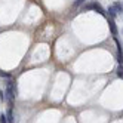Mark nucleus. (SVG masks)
Instances as JSON below:
<instances>
[{
	"label": "nucleus",
	"instance_id": "f257e3e1",
	"mask_svg": "<svg viewBox=\"0 0 123 123\" xmlns=\"http://www.w3.org/2000/svg\"><path fill=\"white\" fill-rule=\"evenodd\" d=\"M83 9H86V11H89V9H93V11H96L98 13H101V15H105V11L101 7V5H98V3H91V5H87V6H85Z\"/></svg>",
	"mask_w": 123,
	"mask_h": 123
},
{
	"label": "nucleus",
	"instance_id": "f03ea898",
	"mask_svg": "<svg viewBox=\"0 0 123 123\" xmlns=\"http://www.w3.org/2000/svg\"><path fill=\"white\" fill-rule=\"evenodd\" d=\"M6 93H7V99H9V102H12V99L16 96V95H15V92H13V82H7Z\"/></svg>",
	"mask_w": 123,
	"mask_h": 123
},
{
	"label": "nucleus",
	"instance_id": "7ed1b4c3",
	"mask_svg": "<svg viewBox=\"0 0 123 123\" xmlns=\"http://www.w3.org/2000/svg\"><path fill=\"white\" fill-rule=\"evenodd\" d=\"M108 25H110V30L113 33V36H117V27H116V22L113 21V18L108 19Z\"/></svg>",
	"mask_w": 123,
	"mask_h": 123
},
{
	"label": "nucleus",
	"instance_id": "20e7f679",
	"mask_svg": "<svg viewBox=\"0 0 123 123\" xmlns=\"http://www.w3.org/2000/svg\"><path fill=\"white\" fill-rule=\"evenodd\" d=\"M108 15L111 16V18H116V16L119 15V13H117V11L114 9V6H110V7H108Z\"/></svg>",
	"mask_w": 123,
	"mask_h": 123
},
{
	"label": "nucleus",
	"instance_id": "39448f33",
	"mask_svg": "<svg viewBox=\"0 0 123 123\" xmlns=\"http://www.w3.org/2000/svg\"><path fill=\"white\" fill-rule=\"evenodd\" d=\"M6 120L9 122V123H13V114H12V110L11 108L7 110V113H6Z\"/></svg>",
	"mask_w": 123,
	"mask_h": 123
},
{
	"label": "nucleus",
	"instance_id": "423d86ee",
	"mask_svg": "<svg viewBox=\"0 0 123 123\" xmlns=\"http://www.w3.org/2000/svg\"><path fill=\"white\" fill-rule=\"evenodd\" d=\"M113 6H114V9L117 11V13H120V15H122V11H123V6H122V3H120V2H116V3H114Z\"/></svg>",
	"mask_w": 123,
	"mask_h": 123
},
{
	"label": "nucleus",
	"instance_id": "0eeeda50",
	"mask_svg": "<svg viewBox=\"0 0 123 123\" xmlns=\"http://www.w3.org/2000/svg\"><path fill=\"white\" fill-rule=\"evenodd\" d=\"M122 71H123V67H122V64H120V65H119V68H117V76H119L120 79H122V76H123V73H122Z\"/></svg>",
	"mask_w": 123,
	"mask_h": 123
},
{
	"label": "nucleus",
	"instance_id": "6e6552de",
	"mask_svg": "<svg viewBox=\"0 0 123 123\" xmlns=\"http://www.w3.org/2000/svg\"><path fill=\"white\" fill-rule=\"evenodd\" d=\"M0 123H7V120H6V116H5V114H0Z\"/></svg>",
	"mask_w": 123,
	"mask_h": 123
},
{
	"label": "nucleus",
	"instance_id": "1a4fd4ad",
	"mask_svg": "<svg viewBox=\"0 0 123 123\" xmlns=\"http://www.w3.org/2000/svg\"><path fill=\"white\" fill-rule=\"evenodd\" d=\"M86 2V0H76V2H74V6H80V5H83Z\"/></svg>",
	"mask_w": 123,
	"mask_h": 123
},
{
	"label": "nucleus",
	"instance_id": "9d476101",
	"mask_svg": "<svg viewBox=\"0 0 123 123\" xmlns=\"http://www.w3.org/2000/svg\"><path fill=\"white\" fill-rule=\"evenodd\" d=\"M0 76H2V77H11L9 73H5V71H2V70H0Z\"/></svg>",
	"mask_w": 123,
	"mask_h": 123
},
{
	"label": "nucleus",
	"instance_id": "9b49d317",
	"mask_svg": "<svg viewBox=\"0 0 123 123\" xmlns=\"http://www.w3.org/2000/svg\"><path fill=\"white\" fill-rule=\"evenodd\" d=\"M0 99H2V101L5 99V92L3 91H0Z\"/></svg>",
	"mask_w": 123,
	"mask_h": 123
}]
</instances>
